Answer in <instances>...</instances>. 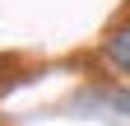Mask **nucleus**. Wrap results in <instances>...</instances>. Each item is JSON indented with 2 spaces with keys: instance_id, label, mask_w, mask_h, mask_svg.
<instances>
[{
  "instance_id": "obj_1",
  "label": "nucleus",
  "mask_w": 130,
  "mask_h": 126,
  "mask_svg": "<svg viewBox=\"0 0 130 126\" xmlns=\"http://www.w3.org/2000/svg\"><path fill=\"white\" fill-rule=\"evenodd\" d=\"M70 112L79 117H102V121H125L130 117V98L116 89H84L70 98Z\"/></svg>"
},
{
  "instance_id": "obj_2",
  "label": "nucleus",
  "mask_w": 130,
  "mask_h": 126,
  "mask_svg": "<svg viewBox=\"0 0 130 126\" xmlns=\"http://www.w3.org/2000/svg\"><path fill=\"white\" fill-rule=\"evenodd\" d=\"M102 56H107V66H111V70L130 75V19H121V23L102 37Z\"/></svg>"
}]
</instances>
